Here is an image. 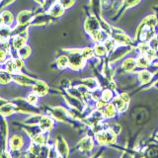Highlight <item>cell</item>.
<instances>
[{
  "label": "cell",
  "instance_id": "11",
  "mask_svg": "<svg viewBox=\"0 0 158 158\" xmlns=\"http://www.w3.org/2000/svg\"><path fill=\"white\" fill-rule=\"evenodd\" d=\"M52 16L49 14H40L35 16V18L32 19L31 24L32 26H40V25L48 24L52 22Z\"/></svg>",
  "mask_w": 158,
  "mask_h": 158
},
{
  "label": "cell",
  "instance_id": "5",
  "mask_svg": "<svg viewBox=\"0 0 158 158\" xmlns=\"http://www.w3.org/2000/svg\"><path fill=\"white\" fill-rule=\"evenodd\" d=\"M112 33L110 35V37H112L115 41L117 42V44H131V40L130 37H127V35L123 33L122 30H118L114 28L112 30Z\"/></svg>",
  "mask_w": 158,
  "mask_h": 158
},
{
  "label": "cell",
  "instance_id": "23",
  "mask_svg": "<svg viewBox=\"0 0 158 158\" xmlns=\"http://www.w3.org/2000/svg\"><path fill=\"white\" fill-rule=\"evenodd\" d=\"M150 59L147 57V56L145 53H141L139 56L136 58V64L138 67L140 68H146L149 66L150 64Z\"/></svg>",
  "mask_w": 158,
  "mask_h": 158
},
{
  "label": "cell",
  "instance_id": "26",
  "mask_svg": "<svg viewBox=\"0 0 158 158\" xmlns=\"http://www.w3.org/2000/svg\"><path fill=\"white\" fill-rule=\"evenodd\" d=\"M94 52H95L97 56H104L106 53H108L105 44L102 43H97L95 44V47H94Z\"/></svg>",
  "mask_w": 158,
  "mask_h": 158
},
{
  "label": "cell",
  "instance_id": "1",
  "mask_svg": "<svg viewBox=\"0 0 158 158\" xmlns=\"http://www.w3.org/2000/svg\"><path fill=\"white\" fill-rule=\"evenodd\" d=\"M70 53L68 54L69 67L72 70L76 71L84 66V61L86 60L81 54V49H70Z\"/></svg>",
  "mask_w": 158,
  "mask_h": 158
},
{
  "label": "cell",
  "instance_id": "18",
  "mask_svg": "<svg viewBox=\"0 0 158 158\" xmlns=\"http://www.w3.org/2000/svg\"><path fill=\"white\" fill-rule=\"evenodd\" d=\"M112 103L114 104V106L116 107L117 111L120 112V113L125 112L127 109V107H128V103L123 100V99L121 96H117V97L114 98Z\"/></svg>",
  "mask_w": 158,
  "mask_h": 158
},
{
  "label": "cell",
  "instance_id": "39",
  "mask_svg": "<svg viewBox=\"0 0 158 158\" xmlns=\"http://www.w3.org/2000/svg\"><path fill=\"white\" fill-rule=\"evenodd\" d=\"M37 3H39L40 5H44V2H46V0H35Z\"/></svg>",
  "mask_w": 158,
  "mask_h": 158
},
{
  "label": "cell",
  "instance_id": "21",
  "mask_svg": "<svg viewBox=\"0 0 158 158\" xmlns=\"http://www.w3.org/2000/svg\"><path fill=\"white\" fill-rule=\"evenodd\" d=\"M136 66H137V64H136V59L131 58V57H127V58H126L125 60H123V64H122V68H123L125 71H127V72L132 71L133 69H135Z\"/></svg>",
  "mask_w": 158,
  "mask_h": 158
},
{
  "label": "cell",
  "instance_id": "40",
  "mask_svg": "<svg viewBox=\"0 0 158 158\" xmlns=\"http://www.w3.org/2000/svg\"><path fill=\"white\" fill-rule=\"evenodd\" d=\"M49 1H51V0H46V2H49ZM46 2H44V3H46Z\"/></svg>",
  "mask_w": 158,
  "mask_h": 158
},
{
  "label": "cell",
  "instance_id": "13",
  "mask_svg": "<svg viewBox=\"0 0 158 158\" xmlns=\"http://www.w3.org/2000/svg\"><path fill=\"white\" fill-rule=\"evenodd\" d=\"M33 19V12L29 11V10H24V11L20 12L17 16V23L20 25H26L30 24Z\"/></svg>",
  "mask_w": 158,
  "mask_h": 158
},
{
  "label": "cell",
  "instance_id": "16",
  "mask_svg": "<svg viewBox=\"0 0 158 158\" xmlns=\"http://www.w3.org/2000/svg\"><path fill=\"white\" fill-rule=\"evenodd\" d=\"M94 147V141L90 136H85L79 141L78 148L81 151H91Z\"/></svg>",
  "mask_w": 158,
  "mask_h": 158
},
{
  "label": "cell",
  "instance_id": "10",
  "mask_svg": "<svg viewBox=\"0 0 158 158\" xmlns=\"http://www.w3.org/2000/svg\"><path fill=\"white\" fill-rule=\"evenodd\" d=\"M24 145V139L21 135H13L9 139V148L11 150H20Z\"/></svg>",
  "mask_w": 158,
  "mask_h": 158
},
{
  "label": "cell",
  "instance_id": "14",
  "mask_svg": "<svg viewBox=\"0 0 158 158\" xmlns=\"http://www.w3.org/2000/svg\"><path fill=\"white\" fill-rule=\"evenodd\" d=\"M100 111L102 112L104 118H114V117L116 116L117 112H118L116 107L114 106L113 103H107Z\"/></svg>",
  "mask_w": 158,
  "mask_h": 158
},
{
  "label": "cell",
  "instance_id": "8",
  "mask_svg": "<svg viewBox=\"0 0 158 158\" xmlns=\"http://www.w3.org/2000/svg\"><path fill=\"white\" fill-rule=\"evenodd\" d=\"M32 87H33V92L36 93L39 97L46 96L48 92V84L43 80H37Z\"/></svg>",
  "mask_w": 158,
  "mask_h": 158
},
{
  "label": "cell",
  "instance_id": "2",
  "mask_svg": "<svg viewBox=\"0 0 158 158\" xmlns=\"http://www.w3.org/2000/svg\"><path fill=\"white\" fill-rule=\"evenodd\" d=\"M96 140L99 142V144H101V145L112 144V143L116 142L117 140V133L109 127L107 130L97 133Z\"/></svg>",
  "mask_w": 158,
  "mask_h": 158
},
{
  "label": "cell",
  "instance_id": "20",
  "mask_svg": "<svg viewBox=\"0 0 158 158\" xmlns=\"http://www.w3.org/2000/svg\"><path fill=\"white\" fill-rule=\"evenodd\" d=\"M0 110H1L2 116L6 117V116L12 115L14 112H16L17 108H16V105H15L14 103H7V104H2Z\"/></svg>",
  "mask_w": 158,
  "mask_h": 158
},
{
  "label": "cell",
  "instance_id": "27",
  "mask_svg": "<svg viewBox=\"0 0 158 158\" xmlns=\"http://www.w3.org/2000/svg\"><path fill=\"white\" fill-rule=\"evenodd\" d=\"M82 84L85 87H87L88 89H91V90H95V89H97L99 87L97 80H96V79H94V78L84 79V80L82 81Z\"/></svg>",
  "mask_w": 158,
  "mask_h": 158
},
{
  "label": "cell",
  "instance_id": "9",
  "mask_svg": "<svg viewBox=\"0 0 158 158\" xmlns=\"http://www.w3.org/2000/svg\"><path fill=\"white\" fill-rule=\"evenodd\" d=\"M64 10H65V8L57 1V2L52 3L51 6H49L48 14L51 15L52 18H58L64 14Z\"/></svg>",
  "mask_w": 158,
  "mask_h": 158
},
{
  "label": "cell",
  "instance_id": "25",
  "mask_svg": "<svg viewBox=\"0 0 158 158\" xmlns=\"http://www.w3.org/2000/svg\"><path fill=\"white\" fill-rule=\"evenodd\" d=\"M31 52H32V48L29 46H26V44H25L24 47H22L21 48L17 49V54L19 56V57H21L22 59L28 58L31 56Z\"/></svg>",
  "mask_w": 158,
  "mask_h": 158
},
{
  "label": "cell",
  "instance_id": "29",
  "mask_svg": "<svg viewBox=\"0 0 158 158\" xmlns=\"http://www.w3.org/2000/svg\"><path fill=\"white\" fill-rule=\"evenodd\" d=\"M12 35V31L10 30L9 26H1V32H0V36H1L2 42H8L7 40Z\"/></svg>",
  "mask_w": 158,
  "mask_h": 158
},
{
  "label": "cell",
  "instance_id": "36",
  "mask_svg": "<svg viewBox=\"0 0 158 158\" xmlns=\"http://www.w3.org/2000/svg\"><path fill=\"white\" fill-rule=\"evenodd\" d=\"M57 1L60 3L65 9L71 8L73 6V4L75 3V0H57Z\"/></svg>",
  "mask_w": 158,
  "mask_h": 158
},
{
  "label": "cell",
  "instance_id": "35",
  "mask_svg": "<svg viewBox=\"0 0 158 158\" xmlns=\"http://www.w3.org/2000/svg\"><path fill=\"white\" fill-rule=\"evenodd\" d=\"M140 0H122L123 8H131L136 5Z\"/></svg>",
  "mask_w": 158,
  "mask_h": 158
},
{
  "label": "cell",
  "instance_id": "33",
  "mask_svg": "<svg viewBox=\"0 0 158 158\" xmlns=\"http://www.w3.org/2000/svg\"><path fill=\"white\" fill-rule=\"evenodd\" d=\"M102 99L104 101L106 102H109L111 101L112 99H114V95H113V91L111 89H106V90H104L103 93H102Z\"/></svg>",
  "mask_w": 158,
  "mask_h": 158
},
{
  "label": "cell",
  "instance_id": "6",
  "mask_svg": "<svg viewBox=\"0 0 158 158\" xmlns=\"http://www.w3.org/2000/svg\"><path fill=\"white\" fill-rule=\"evenodd\" d=\"M56 152H57L58 156H61V157L68 156L69 148H68V145H67L65 139H64L62 135H58L56 137Z\"/></svg>",
  "mask_w": 158,
  "mask_h": 158
},
{
  "label": "cell",
  "instance_id": "19",
  "mask_svg": "<svg viewBox=\"0 0 158 158\" xmlns=\"http://www.w3.org/2000/svg\"><path fill=\"white\" fill-rule=\"evenodd\" d=\"M14 21L12 13L8 10H3L1 12V26H11Z\"/></svg>",
  "mask_w": 158,
  "mask_h": 158
},
{
  "label": "cell",
  "instance_id": "38",
  "mask_svg": "<svg viewBox=\"0 0 158 158\" xmlns=\"http://www.w3.org/2000/svg\"><path fill=\"white\" fill-rule=\"evenodd\" d=\"M120 96H121V97H122V98L123 99V100L126 101V102H127V103L130 102V96H128L127 93H122Z\"/></svg>",
  "mask_w": 158,
  "mask_h": 158
},
{
  "label": "cell",
  "instance_id": "12",
  "mask_svg": "<svg viewBox=\"0 0 158 158\" xmlns=\"http://www.w3.org/2000/svg\"><path fill=\"white\" fill-rule=\"evenodd\" d=\"M28 38V32H24L20 35H16V37L13 39V48L14 49H19L22 47H24L27 43Z\"/></svg>",
  "mask_w": 158,
  "mask_h": 158
},
{
  "label": "cell",
  "instance_id": "15",
  "mask_svg": "<svg viewBox=\"0 0 158 158\" xmlns=\"http://www.w3.org/2000/svg\"><path fill=\"white\" fill-rule=\"evenodd\" d=\"M38 126L43 131H49L53 127V120L51 117L42 116L41 121H40Z\"/></svg>",
  "mask_w": 158,
  "mask_h": 158
},
{
  "label": "cell",
  "instance_id": "30",
  "mask_svg": "<svg viewBox=\"0 0 158 158\" xmlns=\"http://www.w3.org/2000/svg\"><path fill=\"white\" fill-rule=\"evenodd\" d=\"M0 81L2 84H7L9 82H11L13 80V76L11 75V73L8 72L7 70H1V74H0Z\"/></svg>",
  "mask_w": 158,
  "mask_h": 158
},
{
  "label": "cell",
  "instance_id": "37",
  "mask_svg": "<svg viewBox=\"0 0 158 158\" xmlns=\"http://www.w3.org/2000/svg\"><path fill=\"white\" fill-rule=\"evenodd\" d=\"M15 0H1V7L2 9L5 7V6H7V5L9 4H11L12 2H14Z\"/></svg>",
  "mask_w": 158,
  "mask_h": 158
},
{
  "label": "cell",
  "instance_id": "22",
  "mask_svg": "<svg viewBox=\"0 0 158 158\" xmlns=\"http://www.w3.org/2000/svg\"><path fill=\"white\" fill-rule=\"evenodd\" d=\"M157 23H158V19L155 15H148L147 17H145L142 20L141 25L147 26V27H151V28H155L157 26Z\"/></svg>",
  "mask_w": 158,
  "mask_h": 158
},
{
  "label": "cell",
  "instance_id": "31",
  "mask_svg": "<svg viewBox=\"0 0 158 158\" xmlns=\"http://www.w3.org/2000/svg\"><path fill=\"white\" fill-rule=\"evenodd\" d=\"M104 44H105V47L107 48V52L109 53V52H112L114 51V48L117 47L116 46L117 42L113 38H108L107 40H105V42H104Z\"/></svg>",
  "mask_w": 158,
  "mask_h": 158
},
{
  "label": "cell",
  "instance_id": "17",
  "mask_svg": "<svg viewBox=\"0 0 158 158\" xmlns=\"http://www.w3.org/2000/svg\"><path fill=\"white\" fill-rule=\"evenodd\" d=\"M51 115L57 121H65L67 118V111L62 107H56L51 111Z\"/></svg>",
  "mask_w": 158,
  "mask_h": 158
},
{
  "label": "cell",
  "instance_id": "28",
  "mask_svg": "<svg viewBox=\"0 0 158 158\" xmlns=\"http://www.w3.org/2000/svg\"><path fill=\"white\" fill-rule=\"evenodd\" d=\"M56 65L58 66V68L60 69H64L67 66H69V59L68 56H58L56 59Z\"/></svg>",
  "mask_w": 158,
  "mask_h": 158
},
{
  "label": "cell",
  "instance_id": "4",
  "mask_svg": "<svg viewBox=\"0 0 158 158\" xmlns=\"http://www.w3.org/2000/svg\"><path fill=\"white\" fill-rule=\"evenodd\" d=\"M85 30L89 35H92L93 33L102 30L98 18L95 16H89L85 21Z\"/></svg>",
  "mask_w": 158,
  "mask_h": 158
},
{
  "label": "cell",
  "instance_id": "34",
  "mask_svg": "<svg viewBox=\"0 0 158 158\" xmlns=\"http://www.w3.org/2000/svg\"><path fill=\"white\" fill-rule=\"evenodd\" d=\"M27 101H28L30 104H32V105L35 106V105H36V104L38 103V101H39V96H38L35 92L30 93L29 95L27 96Z\"/></svg>",
  "mask_w": 158,
  "mask_h": 158
},
{
  "label": "cell",
  "instance_id": "24",
  "mask_svg": "<svg viewBox=\"0 0 158 158\" xmlns=\"http://www.w3.org/2000/svg\"><path fill=\"white\" fill-rule=\"evenodd\" d=\"M152 79V73H150L147 70H141L138 73V80L142 84H146L148 82H150Z\"/></svg>",
  "mask_w": 158,
  "mask_h": 158
},
{
  "label": "cell",
  "instance_id": "3",
  "mask_svg": "<svg viewBox=\"0 0 158 158\" xmlns=\"http://www.w3.org/2000/svg\"><path fill=\"white\" fill-rule=\"evenodd\" d=\"M131 49L132 48L128 46V44H121V46L116 47L112 52V53H110V61L116 62L123 56H125L126 54H127Z\"/></svg>",
  "mask_w": 158,
  "mask_h": 158
},
{
  "label": "cell",
  "instance_id": "7",
  "mask_svg": "<svg viewBox=\"0 0 158 158\" xmlns=\"http://www.w3.org/2000/svg\"><path fill=\"white\" fill-rule=\"evenodd\" d=\"M13 80L15 82H17L18 84L22 86H33L36 80L33 79L32 77H29L27 75H25V74H22V73H16V74H13Z\"/></svg>",
  "mask_w": 158,
  "mask_h": 158
},
{
  "label": "cell",
  "instance_id": "32",
  "mask_svg": "<svg viewBox=\"0 0 158 158\" xmlns=\"http://www.w3.org/2000/svg\"><path fill=\"white\" fill-rule=\"evenodd\" d=\"M94 53H95V52H94V48H91L89 47H86V48H84L81 49V54L85 59H89V58L93 57Z\"/></svg>",
  "mask_w": 158,
  "mask_h": 158
}]
</instances>
